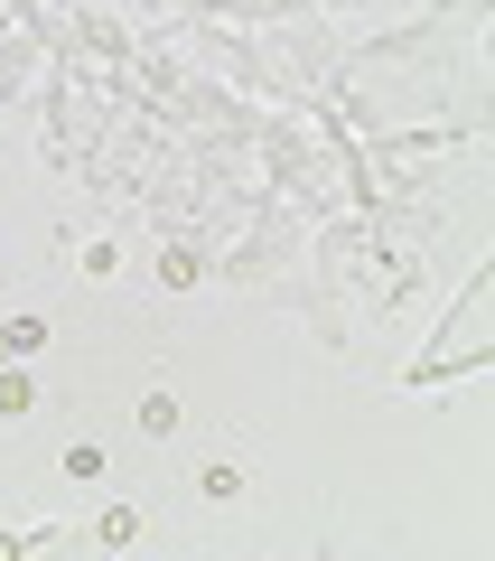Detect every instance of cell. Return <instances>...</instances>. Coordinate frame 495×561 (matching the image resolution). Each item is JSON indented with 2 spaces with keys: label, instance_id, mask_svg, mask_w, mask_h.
I'll return each mask as SVG.
<instances>
[{
  "label": "cell",
  "instance_id": "obj_1",
  "mask_svg": "<svg viewBox=\"0 0 495 561\" xmlns=\"http://www.w3.org/2000/svg\"><path fill=\"white\" fill-rule=\"evenodd\" d=\"M486 290H495V262H476L468 290H458L449 319H439V337L412 356V375H402V383H449V375H476V365H486Z\"/></svg>",
  "mask_w": 495,
  "mask_h": 561
},
{
  "label": "cell",
  "instance_id": "obj_2",
  "mask_svg": "<svg viewBox=\"0 0 495 561\" xmlns=\"http://www.w3.org/2000/svg\"><path fill=\"white\" fill-rule=\"evenodd\" d=\"M318 0H197V20H309Z\"/></svg>",
  "mask_w": 495,
  "mask_h": 561
},
{
  "label": "cell",
  "instance_id": "obj_3",
  "mask_svg": "<svg viewBox=\"0 0 495 561\" xmlns=\"http://www.w3.org/2000/svg\"><path fill=\"white\" fill-rule=\"evenodd\" d=\"M0 38H10V0H0Z\"/></svg>",
  "mask_w": 495,
  "mask_h": 561
}]
</instances>
